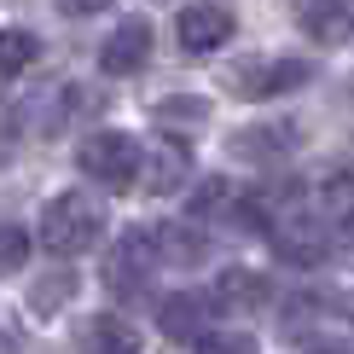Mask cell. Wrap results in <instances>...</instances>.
Returning a JSON list of instances; mask_svg holds the SVG:
<instances>
[{"mask_svg": "<svg viewBox=\"0 0 354 354\" xmlns=\"http://www.w3.org/2000/svg\"><path fill=\"white\" fill-rule=\"evenodd\" d=\"M99 232H105V209H99V198H87V192H64V198H53L47 209H41V244H47L53 256H82Z\"/></svg>", "mask_w": 354, "mask_h": 354, "instance_id": "cell-1", "label": "cell"}, {"mask_svg": "<svg viewBox=\"0 0 354 354\" xmlns=\"http://www.w3.org/2000/svg\"><path fill=\"white\" fill-rule=\"evenodd\" d=\"M76 163H82L87 180H99V186H111V192H128V186H134V174H140V145H134V134L99 128V134L82 140Z\"/></svg>", "mask_w": 354, "mask_h": 354, "instance_id": "cell-2", "label": "cell"}, {"mask_svg": "<svg viewBox=\"0 0 354 354\" xmlns=\"http://www.w3.org/2000/svg\"><path fill=\"white\" fill-rule=\"evenodd\" d=\"M302 82H314V64L308 58H244V64L227 70L232 99H273V93H290Z\"/></svg>", "mask_w": 354, "mask_h": 354, "instance_id": "cell-3", "label": "cell"}, {"mask_svg": "<svg viewBox=\"0 0 354 354\" xmlns=\"http://www.w3.org/2000/svg\"><path fill=\"white\" fill-rule=\"evenodd\" d=\"M157 256V232H140V239H122L105 256V290L111 297H134V290L145 285V268H151Z\"/></svg>", "mask_w": 354, "mask_h": 354, "instance_id": "cell-4", "label": "cell"}, {"mask_svg": "<svg viewBox=\"0 0 354 354\" xmlns=\"http://www.w3.org/2000/svg\"><path fill=\"white\" fill-rule=\"evenodd\" d=\"M174 35H180L186 53H215V47H227V41H232V12L198 0V6H186L180 18H174Z\"/></svg>", "mask_w": 354, "mask_h": 354, "instance_id": "cell-5", "label": "cell"}, {"mask_svg": "<svg viewBox=\"0 0 354 354\" xmlns=\"http://www.w3.org/2000/svg\"><path fill=\"white\" fill-rule=\"evenodd\" d=\"M151 58V24L145 18H128L111 29V41L99 47V64H105V76H134V70Z\"/></svg>", "mask_w": 354, "mask_h": 354, "instance_id": "cell-6", "label": "cell"}, {"mask_svg": "<svg viewBox=\"0 0 354 354\" xmlns=\"http://www.w3.org/2000/svg\"><path fill=\"white\" fill-rule=\"evenodd\" d=\"M297 24L314 41L337 47V41L354 35V0H297Z\"/></svg>", "mask_w": 354, "mask_h": 354, "instance_id": "cell-7", "label": "cell"}, {"mask_svg": "<svg viewBox=\"0 0 354 354\" xmlns=\"http://www.w3.org/2000/svg\"><path fill=\"white\" fill-rule=\"evenodd\" d=\"M157 326H163L169 343H203V326H209V302L180 290V297H163L157 308Z\"/></svg>", "mask_w": 354, "mask_h": 354, "instance_id": "cell-8", "label": "cell"}, {"mask_svg": "<svg viewBox=\"0 0 354 354\" xmlns=\"http://www.w3.org/2000/svg\"><path fill=\"white\" fill-rule=\"evenodd\" d=\"M297 145H302L297 122H279V128H239L227 151H232V157H244V163H273V157L297 151Z\"/></svg>", "mask_w": 354, "mask_h": 354, "instance_id": "cell-9", "label": "cell"}, {"mask_svg": "<svg viewBox=\"0 0 354 354\" xmlns=\"http://www.w3.org/2000/svg\"><path fill=\"white\" fill-rule=\"evenodd\" d=\"M192 174V151L180 140H163L157 145V157H151V169H145V186L163 198V192H180V180Z\"/></svg>", "mask_w": 354, "mask_h": 354, "instance_id": "cell-10", "label": "cell"}, {"mask_svg": "<svg viewBox=\"0 0 354 354\" xmlns=\"http://www.w3.org/2000/svg\"><path fill=\"white\" fill-rule=\"evenodd\" d=\"M215 290H221V302H232V308H261V302H273V279H268V273H250V268H227Z\"/></svg>", "mask_w": 354, "mask_h": 354, "instance_id": "cell-11", "label": "cell"}, {"mask_svg": "<svg viewBox=\"0 0 354 354\" xmlns=\"http://www.w3.org/2000/svg\"><path fill=\"white\" fill-rule=\"evenodd\" d=\"M82 343L87 348H111V354H134L140 337H134V326H122L116 314H99V319H87V326H82Z\"/></svg>", "mask_w": 354, "mask_h": 354, "instance_id": "cell-12", "label": "cell"}, {"mask_svg": "<svg viewBox=\"0 0 354 354\" xmlns=\"http://www.w3.org/2000/svg\"><path fill=\"white\" fill-rule=\"evenodd\" d=\"M70 297H76V273H70V268H53L47 279L29 285V308H35V314H58Z\"/></svg>", "mask_w": 354, "mask_h": 354, "instance_id": "cell-13", "label": "cell"}, {"mask_svg": "<svg viewBox=\"0 0 354 354\" xmlns=\"http://www.w3.org/2000/svg\"><path fill=\"white\" fill-rule=\"evenodd\" d=\"M157 122H163V128H174V122H180V128H203V122H209V99H198V93H169V99H157Z\"/></svg>", "mask_w": 354, "mask_h": 354, "instance_id": "cell-14", "label": "cell"}, {"mask_svg": "<svg viewBox=\"0 0 354 354\" xmlns=\"http://www.w3.org/2000/svg\"><path fill=\"white\" fill-rule=\"evenodd\" d=\"M35 47H41V41L29 35V29H6V53H0V76H6V82H18L24 70H29V58H35Z\"/></svg>", "mask_w": 354, "mask_h": 354, "instance_id": "cell-15", "label": "cell"}, {"mask_svg": "<svg viewBox=\"0 0 354 354\" xmlns=\"http://www.w3.org/2000/svg\"><path fill=\"white\" fill-rule=\"evenodd\" d=\"M157 250L169 261H203V239L198 232H180V227H157Z\"/></svg>", "mask_w": 354, "mask_h": 354, "instance_id": "cell-16", "label": "cell"}, {"mask_svg": "<svg viewBox=\"0 0 354 354\" xmlns=\"http://www.w3.org/2000/svg\"><path fill=\"white\" fill-rule=\"evenodd\" d=\"M24 261H29V232L6 227V273H24Z\"/></svg>", "mask_w": 354, "mask_h": 354, "instance_id": "cell-17", "label": "cell"}, {"mask_svg": "<svg viewBox=\"0 0 354 354\" xmlns=\"http://www.w3.org/2000/svg\"><path fill=\"white\" fill-rule=\"evenodd\" d=\"M227 203V186H203L198 198H192V215H209V209H221Z\"/></svg>", "mask_w": 354, "mask_h": 354, "instance_id": "cell-18", "label": "cell"}, {"mask_svg": "<svg viewBox=\"0 0 354 354\" xmlns=\"http://www.w3.org/2000/svg\"><path fill=\"white\" fill-rule=\"evenodd\" d=\"M111 0H58V12H64V18H87V12H105Z\"/></svg>", "mask_w": 354, "mask_h": 354, "instance_id": "cell-19", "label": "cell"}]
</instances>
